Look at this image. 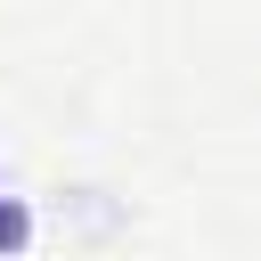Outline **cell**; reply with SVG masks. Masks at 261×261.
<instances>
[{
    "mask_svg": "<svg viewBox=\"0 0 261 261\" xmlns=\"http://www.w3.org/2000/svg\"><path fill=\"white\" fill-rule=\"evenodd\" d=\"M33 245V204L24 196H0V261H16Z\"/></svg>",
    "mask_w": 261,
    "mask_h": 261,
    "instance_id": "1",
    "label": "cell"
},
{
    "mask_svg": "<svg viewBox=\"0 0 261 261\" xmlns=\"http://www.w3.org/2000/svg\"><path fill=\"white\" fill-rule=\"evenodd\" d=\"M0 196H8V163H0Z\"/></svg>",
    "mask_w": 261,
    "mask_h": 261,
    "instance_id": "2",
    "label": "cell"
}]
</instances>
